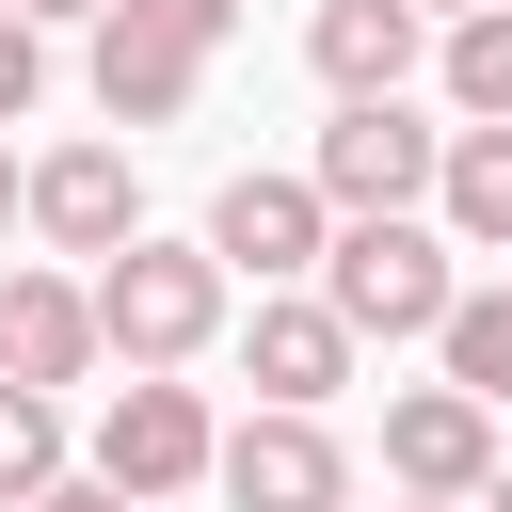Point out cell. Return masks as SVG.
<instances>
[{
  "label": "cell",
  "mask_w": 512,
  "mask_h": 512,
  "mask_svg": "<svg viewBox=\"0 0 512 512\" xmlns=\"http://www.w3.org/2000/svg\"><path fill=\"white\" fill-rule=\"evenodd\" d=\"M352 352H368V336H352L320 288H256V320H240V368H256V400H304V416L352 384Z\"/></svg>",
  "instance_id": "obj_9"
},
{
  "label": "cell",
  "mask_w": 512,
  "mask_h": 512,
  "mask_svg": "<svg viewBox=\"0 0 512 512\" xmlns=\"http://www.w3.org/2000/svg\"><path fill=\"white\" fill-rule=\"evenodd\" d=\"M16 16H96V0H16Z\"/></svg>",
  "instance_id": "obj_22"
},
{
  "label": "cell",
  "mask_w": 512,
  "mask_h": 512,
  "mask_svg": "<svg viewBox=\"0 0 512 512\" xmlns=\"http://www.w3.org/2000/svg\"><path fill=\"white\" fill-rule=\"evenodd\" d=\"M32 240H48V256H112V240H144L128 144H64V160H32Z\"/></svg>",
  "instance_id": "obj_10"
},
{
  "label": "cell",
  "mask_w": 512,
  "mask_h": 512,
  "mask_svg": "<svg viewBox=\"0 0 512 512\" xmlns=\"http://www.w3.org/2000/svg\"><path fill=\"white\" fill-rule=\"evenodd\" d=\"M224 32H240V0H96V112L112 128H176L208 96Z\"/></svg>",
  "instance_id": "obj_2"
},
{
  "label": "cell",
  "mask_w": 512,
  "mask_h": 512,
  "mask_svg": "<svg viewBox=\"0 0 512 512\" xmlns=\"http://www.w3.org/2000/svg\"><path fill=\"white\" fill-rule=\"evenodd\" d=\"M416 16H480V0H416Z\"/></svg>",
  "instance_id": "obj_23"
},
{
  "label": "cell",
  "mask_w": 512,
  "mask_h": 512,
  "mask_svg": "<svg viewBox=\"0 0 512 512\" xmlns=\"http://www.w3.org/2000/svg\"><path fill=\"white\" fill-rule=\"evenodd\" d=\"M416 48H432V16H416V0H320V16H304V64H320L336 96H400V80H416Z\"/></svg>",
  "instance_id": "obj_12"
},
{
  "label": "cell",
  "mask_w": 512,
  "mask_h": 512,
  "mask_svg": "<svg viewBox=\"0 0 512 512\" xmlns=\"http://www.w3.org/2000/svg\"><path fill=\"white\" fill-rule=\"evenodd\" d=\"M48 480H64V400H48V384H16V368H0V512H32V496H48Z\"/></svg>",
  "instance_id": "obj_15"
},
{
  "label": "cell",
  "mask_w": 512,
  "mask_h": 512,
  "mask_svg": "<svg viewBox=\"0 0 512 512\" xmlns=\"http://www.w3.org/2000/svg\"><path fill=\"white\" fill-rule=\"evenodd\" d=\"M32 96H48V16H16V0H0V128H16Z\"/></svg>",
  "instance_id": "obj_17"
},
{
  "label": "cell",
  "mask_w": 512,
  "mask_h": 512,
  "mask_svg": "<svg viewBox=\"0 0 512 512\" xmlns=\"http://www.w3.org/2000/svg\"><path fill=\"white\" fill-rule=\"evenodd\" d=\"M32 512H160V496H112V480H48Z\"/></svg>",
  "instance_id": "obj_18"
},
{
  "label": "cell",
  "mask_w": 512,
  "mask_h": 512,
  "mask_svg": "<svg viewBox=\"0 0 512 512\" xmlns=\"http://www.w3.org/2000/svg\"><path fill=\"white\" fill-rule=\"evenodd\" d=\"M240 512H352V448L304 416V400H256L240 432H224V464H208Z\"/></svg>",
  "instance_id": "obj_7"
},
{
  "label": "cell",
  "mask_w": 512,
  "mask_h": 512,
  "mask_svg": "<svg viewBox=\"0 0 512 512\" xmlns=\"http://www.w3.org/2000/svg\"><path fill=\"white\" fill-rule=\"evenodd\" d=\"M224 256L208 240H112L96 256V336H112V368H192L208 336H224Z\"/></svg>",
  "instance_id": "obj_1"
},
{
  "label": "cell",
  "mask_w": 512,
  "mask_h": 512,
  "mask_svg": "<svg viewBox=\"0 0 512 512\" xmlns=\"http://www.w3.org/2000/svg\"><path fill=\"white\" fill-rule=\"evenodd\" d=\"M320 240H336V192H320V176H224V192H208V256H224L240 288H304Z\"/></svg>",
  "instance_id": "obj_6"
},
{
  "label": "cell",
  "mask_w": 512,
  "mask_h": 512,
  "mask_svg": "<svg viewBox=\"0 0 512 512\" xmlns=\"http://www.w3.org/2000/svg\"><path fill=\"white\" fill-rule=\"evenodd\" d=\"M112 336H96V272H0V368L16 384H80Z\"/></svg>",
  "instance_id": "obj_11"
},
{
  "label": "cell",
  "mask_w": 512,
  "mask_h": 512,
  "mask_svg": "<svg viewBox=\"0 0 512 512\" xmlns=\"http://www.w3.org/2000/svg\"><path fill=\"white\" fill-rule=\"evenodd\" d=\"M0 224H32V176H16V144H0Z\"/></svg>",
  "instance_id": "obj_19"
},
{
  "label": "cell",
  "mask_w": 512,
  "mask_h": 512,
  "mask_svg": "<svg viewBox=\"0 0 512 512\" xmlns=\"http://www.w3.org/2000/svg\"><path fill=\"white\" fill-rule=\"evenodd\" d=\"M208 464H224V416H208L176 368H128L112 416H96V480H112V496H192Z\"/></svg>",
  "instance_id": "obj_5"
},
{
  "label": "cell",
  "mask_w": 512,
  "mask_h": 512,
  "mask_svg": "<svg viewBox=\"0 0 512 512\" xmlns=\"http://www.w3.org/2000/svg\"><path fill=\"white\" fill-rule=\"evenodd\" d=\"M304 176L336 192V224H368V208H432L448 128H416V96H336V128H320V160H304Z\"/></svg>",
  "instance_id": "obj_4"
},
{
  "label": "cell",
  "mask_w": 512,
  "mask_h": 512,
  "mask_svg": "<svg viewBox=\"0 0 512 512\" xmlns=\"http://www.w3.org/2000/svg\"><path fill=\"white\" fill-rule=\"evenodd\" d=\"M320 304H336L352 336H432V320L464 304V272H448V224H416V208H368V224H336V240H320Z\"/></svg>",
  "instance_id": "obj_3"
},
{
  "label": "cell",
  "mask_w": 512,
  "mask_h": 512,
  "mask_svg": "<svg viewBox=\"0 0 512 512\" xmlns=\"http://www.w3.org/2000/svg\"><path fill=\"white\" fill-rule=\"evenodd\" d=\"M400 512H480V496H400Z\"/></svg>",
  "instance_id": "obj_21"
},
{
  "label": "cell",
  "mask_w": 512,
  "mask_h": 512,
  "mask_svg": "<svg viewBox=\"0 0 512 512\" xmlns=\"http://www.w3.org/2000/svg\"><path fill=\"white\" fill-rule=\"evenodd\" d=\"M480 512H512V448H496V480H480Z\"/></svg>",
  "instance_id": "obj_20"
},
{
  "label": "cell",
  "mask_w": 512,
  "mask_h": 512,
  "mask_svg": "<svg viewBox=\"0 0 512 512\" xmlns=\"http://www.w3.org/2000/svg\"><path fill=\"white\" fill-rule=\"evenodd\" d=\"M432 208H448V240H464V256H512V128H448Z\"/></svg>",
  "instance_id": "obj_13"
},
{
  "label": "cell",
  "mask_w": 512,
  "mask_h": 512,
  "mask_svg": "<svg viewBox=\"0 0 512 512\" xmlns=\"http://www.w3.org/2000/svg\"><path fill=\"white\" fill-rule=\"evenodd\" d=\"M448 112H464V128H512V0L448 16Z\"/></svg>",
  "instance_id": "obj_14"
},
{
  "label": "cell",
  "mask_w": 512,
  "mask_h": 512,
  "mask_svg": "<svg viewBox=\"0 0 512 512\" xmlns=\"http://www.w3.org/2000/svg\"><path fill=\"white\" fill-rule=\"evenodd\" d=\"M432 352H448V384H480V400H512V272H496V288H464V304L432 320Z\"/></svg>",
  "instance_id": "obj_16"
},
{
  "label": "cell",
  "mask_w": 512,
  "mask_h": 512,
  "mask_svg": "<svg viewBox=\"0 0 512 512\" xmlns=\"http://www.w3.org/2000/svg\"><path fill=\"white\" fill-rule=\"evenodd\" d=\"M384 480L400 496H480L496 480V400L480 384H400L384 400Z\"/></svg>",
  "instance_id": "obj_8"
}]
</instances>
